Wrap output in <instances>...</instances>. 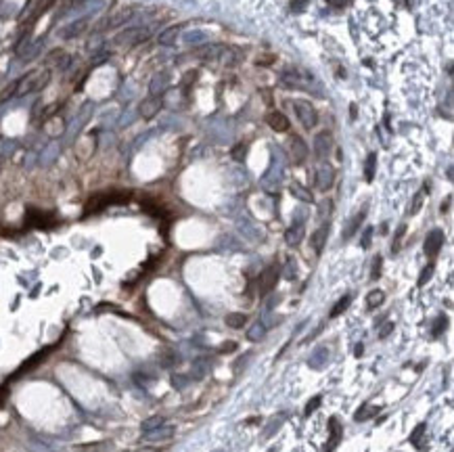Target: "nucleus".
I'll use <instances>...</instances> for the list:
<instances>
[{
    "label": "nucleus",
    "mask_w": 454,
    "mask_h": 452,
    "mask_svg": "<svg viewBox=\"0 0 454 452\" xmlns=\"http://www.w3.org/2000/svg\"><path fill=\"white\" fill-rule=\"evenodd\" d=\"M266 122H268V126L275 130V132H287V130H289V120L285 118V113H281V111L268 113Z\"/></svg>",
    "instance_id": "nucleus-12"
},
{
    "label": "nucleus",
    "mask_w": 454,
    "mask_h": 452,
    "mask_svg": "<svg viewBox=\"0 0 454 452\" xmlns=\"http://www.w3.org/2000/svg\"><path fill=\"white\" fill-rule=\"evenodd\" d=\"M383 300H385V293H383V291H379V289L371 291L369 296H367V304H369V308H371V310H373V308H377V306H381V304H383Z\"/></svg>",
    "instance_id": "nucleus-29"
},
{
    "label": "nucleus",
    "mask_w": 454,
    "mask_h": 452,
    "mask_svg": "<svg viewBox=\"0 0 454 452\" xmlns=\"http://www.w3.org/2000/svg\"><path fill=\"white\" fill-rule=\"evenodd\" d=\"M371 239H373V229H367L365 235H362V247H365V250L371 247Z\"/></svg>",
    "instance_id": "nucleus-46"
},
{
    "label": "nucleus",
    "mask_w": 454,
    "mask_h": 452,
    "mask_svg": "<svg viewBox=\"0 0 454 452\" xmlns=\"http://www.w3.org/2000/svg\"><path fill=\"white\" fill-rule=\"evenodd\" d=\"M149 36H151L149 28H130L113 38V44H118V47H136V44L149 40Z\"/></svg>",
    "instance_id": "nucleus-3"
},
{
    "label": "nucleus",
    "mask_w": 454,
    "mask_h": 452,
    "mask_svg": "<svg viewBox=\"0 0 454 452\" xmlns=\"http://www.w3.org/2000/svg\"><path fill=\"white\" fill-rule=\"evenodd\" d=\"M17 95V80L11 84V86H7L3 93H0V101H7V99H11V97H15Z\"/></svg>",
    "instance_id": "nucleus-37"
},
{
    "label": "nucleus",
    "mask_w": 454,
    "mask_h": 452,
    "mask_svg": "<svg viewBox=\"0 0 454 452\" xmlns=\"http://www.w3.org/2000/svg\"><path fill=\"white\" fill-rule=\"evenodd\" d=\"M136 452H157V450H153V448H143V450H136Z\"/></svg>",
    "instance_id": "nucleus-55"
},
{
    "label": "nucleus",
    "mask_w": 454,
    "mask_h": 452,
    "mask_svg": "<svg viewBox=\"0 0 454 452\" xmlns=\"http://www.w3.org/2000/svg\"><path fill=\"white\" fill-rule=\"evenodd\" d=\"M331 147H333V139H331L329 132L316 134V139H314V153H316V157H319V160H325V157L329 155V151H331Z\"/></svg>",
    "instance_id": "nucleus-9"
},
{
    "label": "nucleus",
    "mask_w": 454,
    "mask_h": 452,
    "mask_svg": "<svg viewBox=\"0 0 454 452\" xmlns=\"http://www.w3.org/2000/svg\"><path fill=\"white\" fill-rule=\"evenodd\" d=\"M327 360H329V348L327 346H319L312 352V356L308 358V367L310 369H323L327 365Z\"/></svg>",
    "instance_id": "nucleus-13"
},
{
    "label": "nucleus",
    "mask_w": 454,
    "mask_h": 452,
    "mask_svg": "<svg viewBox=\"0 0 454 452\" xmlns=\"http://www.w3.org/2000/svg\"><path fill=\"white\" fill-rule=\"evenodd\" d=\"M375 170H377V153H369L367 164H365V178H367V183H373Z\"/></svg>",
    "instance_id": "nucleus-26"
},
{
    "label": "nucleus",
    "mask_w": 454,
    "mask_h": 452,
    "mask_svg": "<svg viewBox=\"0 0 454 452\" xmlns=\"http://www.w3.org/2000/svg\"><path fill=\"white\" fill-rule=\"evenodd\" d=\"M130 199V193H105V195H95L86 203V214H97L107 206L113 203H126Z\"/></svg>",
    "instance_id": "nucleus-2"
},
{
    "label": "nucleus",
    "mask_w": 454,
    "mask_h": 452,
    "mask_svg": "<svg viewBox=\"0 0 454 452\" xmlns=\"http://www.w3.org/2000/svg\"><path fill=\"white\" fill-rule=\"evenodd\" d=\"M354 352H356V356H362V352H365V346H362V344H356Z\"/></svg>",
    "instance_id": "nucleus-53"
},
{
    "label": "nucleus",
    "mask_w": 454,
    "mask_h": 452,
    "mask_svg": "<svg viewBox=\"0 0 454 452\" xmlns=\"http://www.w3.org/2000/svg\"><path fill=\"white\" fill-rule=\"evenodd\" d=\"M450 201H452V197H448V199H446V203H442V214H444V212H448V208H450Z\"/></svg>",
    "instance_id": "nucleus-54"
},
{
    "label": "nucleus",
    "mask_w": 454,
    "mask_h": 452,
    "mask_svg": "<svg viewBox=\"0 0 454 452\" xmlns=\"http://www.w3.org/2000/svg\"><path fill=\"white\" fill-rule=\"evenodd\" d=\"M49 80H51V72L49 70H38V72H32V74H28L24 78H19L17 80V97L44 88L49 84Z\"/></svg>",
    "instance_id": "nucleus-1"
},
{
    "label": "nucleus",
    "mask_w": 454,
    "mask_h": 452,
    "mask_svg": "<svg viewBox=\"0 0 454 452\" xmlns=\"http://www.w3.org/2000/svg\"><path fill=\"white\" fill-rule=\"evenodd\" d=\"M172 386L178 388V390H185L189 386V379L183 377V375H172Z\"/></svg>",
    "instance_id": "nucleus-39"
},
{
    "label": "nucleus",
    "mask_w": 454,
    "mask_h": 452,
    "mask_svg": "<svg viewBox=\"0 0 454 452\" xmlns=\"http://www.w3.org/2000/svg\"><path fill=\"white\" fill-rule=\"evenodd\" d=\"M350 302H352V296H344L342 300H339V302L333 306V310H331V319H335V316H339V314H344V312L348 310Z\"/></svg>",
    "instance_id": "nucleus-28"
},
{
    "label": "nucleus",
    "mask_w": 454,
    "mask_h": 452,
    "mask_svg": "<svg viewBox=\"0 0 454 452\" xmlns=\"http://www.w3.org/2000/svg\"><path fill=\"white\" fill-rule=\"evenodd\" d=\"M289 191H291V195L293 197H298L300 201H304V203H312L314 201V195H312V191L310 189H306L304 185H300V183H293L291 187H289Z\"/></svg>",
    "instance_id": "nucleus-19"
},
{
    "label": "nucleus",
    "mask_w": 454,
    "mask_h": 452,
    "mask_svg": "<svg viewBox=\"0 0 454 452\" xmlns=\"http://www.w3.org/2000/svg\"><path fill=\"white\" fill-rule=\"evenodd\" d=\"M28 224H32V226H40V229H49V226L55 224V218H53L51 214L30 210V214H28Z\"/></svg>",
    "instance_id": "nucleus-14"
},
{
    "label": "nucleus",
    "mask_w": 454,
    "mask_h": 452,
    "mask_svg": "<svg viewBox=\"0 0 454 452\" xmlns=\"http://www.w3.org/2000/svg\"><path fill=\"white\" fill-rule=\"evenodd\" d=\"M442 245H444V231L434 229L425 237V254L429 258H436L440 254V250H442Z\"/></svg>",
    "instance_id": "nucleus-7"
},
{
    "label": "nucleus",
    "mask_w": 454,
    "mask_h": 452,
    "mask_svg": "<svg viewBox=\"0 0 454 452\" xmlns=\"http://www.w3.org/2000/svg\"><path fill=\"white\" fill-rule=\"evenodd\" d=\"M160 109H162V101L157 99V97H149V99H145V101L141 103V107H139L141 116H143L145 120L155 118L157 113H160Z\"/></svg>",
    "instance_id": "nucleus-10"
},
{
    "label": "nucleus",
    "mask_w": 454,
    "mask_h": 452,
    "mask_svg": "<svg viewBox=\"0 0 454 452\" xmlns=\"http://www.w3.org/2000/svg\"><path fill=\"white\" fill-rule=\"evenodd\" d=\"M394 331V323H388V325H383L381 327V333H379V337H388L390 333Z\"/></svg>",
    "instance_id": "nucleus-49"
},
{
    "label": "nucleus",
    "mask_w": 454,
    "mask_h": 452,
    "mask_svg": "<svg viewBox=\"0 0 454 452\" xmlns=\"http://www.w3.org/2000/svg\"><path fill=\"white\" fill-rule=\"evenodd\" d=\"M404 233H406V224H400V226H398V231H396V239H394V245H392V252H394V254H398V250H400V243H402V237H404Z\"/></svg>",
    "instance_id": "nucleus-34"
},
{
    "label": "nucleus",
    "mask_w": 454,
    "mask_h": 452,
    "mask_svg": "<svg viewBox=\"0 0 454 452\" xmlns=\"http://www.w3.org/2000/svg\"><path fill=\"white\" fill-rule=\"evenodd\" d=\"M327 237H329V222L327 224H323V226H319V229L314 231V235H312V247H314V252L316 254H323V250H325V245H327Z\"/></svg>",
    "instance_id": "nucleus-11"
},
{
    "label": "nucleus",
    "mask_w": 454,
    "mask_h": 452,
    "mask_svg": "<svg viewBox=\"0 0 454 452\" xmlns=\"http://www.w3.org/2000/svg\"><path fill=\"white\" fill-rule=\"evenodd\" d=\"M231 350H235V344H224L220 348V352H231Z\"/></svg>",
    "instance_id": "nucleus-52"
},
{
    "label": "nucleus",
    "mask_w": 454,
    "mask_h": 452,
    "mask_svg": "<svg viewBox=\"0 0 454 452\" xmlns=\"http://www.w3.org/2000/svg\"><path fill=\"white\" fill-rule=\"evenodd\" d=\"M381 264H383V258L381 256H377L375 258V262H373V279H379V275H381Z\"/></svg>",
    "instance_id": "nucleus-43"
},
{
    "label": "nucleus",
    "mask_w": 454,
    "mask_h": 452,
    "mask_svg": "<svg viewBox=\"0 0 454 452\" xmlns=\"http://www.w3.org/2000/svg\"><path fill=\"white\" fill-rule=\"evenodd\" d=\"M164 88V78H153V82H151V95H157V90H162Z\"/></svg>",
    "instance_id": "nucleus-44"
},
{
    "label": "nucleus",
    "mask_w": 454,
    "mask_h": 452,
    "mask_svg": "<svg viewBox=\"0 0 454 452\" xmlns=\"http://www.w3.org/2000/svg\"><path fill=\"white\" fill-rule=\"evenodd\" d=\"M178 32H180V26H172V28L164 30V32L160 34V44H164V47H170V44H174L176 38H178Z\"/></svg>",
    "instance_id": "nucleus-24"
},
{
    "label": "nucleus",
    "mask_w": 454,
    "mask_h": 452,
    "mask_svg": "<svg viewBox=\"0 0 454 452\" xmlns=\"http://www.w3.org/2000/svg\"><path fill=\"white\" fill-rule=\"evenodd\" d=\"M306 3H308V0H293V3H291V9H293L295 13H300V11L306 7Z\"/></svg>",
    "instance_id": "nucleus-48"
},
{
    "label": "nucleus",
    "mask_w": 454,
    "mask_h": 452,
    "mask_svg": "<svg viewBox=\"0 0 454 452\" xmlns=\"http://www.w3.org/2000/svg\"><path fill=\"white\" fill-rule=\"evenodd\" d=\"M130 17H132V9L118 11V13L113 15V17H109V19H107V24H105V26H107V28H118V26H124Z\"/></svg>",
    "instance_id": "nucleus-21"
},
{
    "label": "nucleus",
    "mask_w": 454,
    "mask_h": 452,
    "mask_svg": "<svg viewBox=\"0 0 454 452\" xmlns=\"http://www.w3.org/2000/svg\"><path fill=\"white\" fill-rule=\"evenodd\" d=\"M329 429H331V442H329V446H327V452H331V450L339 444V440H342V425H339L337 419H331V421H329Z\"/></svg>",
    "instance_id": "nucleus-20"
},
{
    "label": "nucleus",
    "mask_w": 454,
    "mask_h": 452,
    "mask_svg": "<svg viewBox=\"0 0 454 452\" xmlns=\"http://www.w3.org/2000/svg\"><path fill=\"white\" fill-rule=\"evenodd\" d=\"M245 155H247V147H245V145H237V147L233 149V157H235L237 162H243Z\"/></svg>",
    "instance_id": "nucleus-41"
},
{
    "label": "nucleus",
    "mask_w": 454,
    "mask_h": 452,
    "mask_svg": "<svg viewBox=\"0 0 454 452\" xmlns=\"http://www.w3.org/2000/svg\"><path fill=\"white\" fill-rule=\"evenodd\" d=\"M174 436V427H168V425H162L153 429V432H147L145 434V440L147 442H164V440H170Z\"/></svg>",
    "instance_id": "nucleus-15"
},
{
    "label": "nucleus",
    "mask_w": 454,
    "mask_h": 452,
    "mask_svg": "<svg viewBox=\"0 0 454 452\" xmlns=\"http://www.w3.org/2000/svg\"><path fill=\"white\" fill-rule=\"evenodd\" d=\"M193 371H195V377H197V379L206 377V373L210 371V363H208L206 358H199V360H195V363H193Z\"/></svg>",
    "instance_id": "nucleus-30"
},
{
    "label": "nucleus",
    "mask_w": 454,
    "mask_h": 452,
    "mask_svg": "<svg viewBox=\"0 0 454 452\" xmlns=\"http://www.w3.org/2000/svg\"><path fill=\"white\" fill-rule=\"evenodd\" d=\"M314 183H316V189L319 191H329L335 183V170L327 164L316 168V176H314Z\"/></svg>",
    "instance_id": "nucleus-6"
},
{
    "label": "nucleus",
    "mask_w": 454,
    "mask_h": 452,
    "mask_svg": "<svg viewBox=\"0 0 454 452\" xmlns=\"http://www.w3.org/2000/svg\"><path fill=\"white\" fill-rule=\"evenodd\" d=\"M293 109H295V113H298V118H300V122H302L304 128L310 130V128L316 126V122H319V113H316V109H314L308 101L295 99V101H293Z\"/></svg>",
    "instance_id": "nucleus-4"
},
{
    "label": "nucleus",
    "mask_w": 454,
    "mask_h": 452,
    "mask_svg": "<svg viewBox=\"0 0 454 452\" xmlns=\"http://www.w3.org/2000/svg\"><path fill=\"white\" fill-rule=\"evenodd\" d=\"M365 216H367V210L358 212V214L352 218V222L348 224V229H346V233H344V239H350V237L360 229V224H362V220H365Z\"/></svg>",
    "instance_id": "nucleus-23"
},
{
    "label": "nucleus",
    "mask_w": 454,
    "mask_h": 452,
    "mask_svg": "<svg viewBox=\"0 0 454 452\" xmlns=\"http://www.w3.org/2000/svg\"><path fill=\"white\" fill-rule=\"evenodd\" d=\"M218 61L224 63V65H237L241 61V53L237 49H233V47H222Z\"/></svg>",
    "instance_id": "nucleus-16"
},
{
    "label": "nucleus",
    "mask_w": 454,
    "mask_h": 452,
    "mask_svg": "<svg viewBox=\"0 0 454 452\" xmlns=\"http://www.w3.org/2000/svg\"><path fill=\"white\" fill-rule=\"evenodd\" d=\"M289 153H291L293 164H304L306 157H308V145L300 137H293L289 141Z\"/></svg>",
    "instance_id": "nucleus-8"
},
{
    "label": "nucleus",
    "mask_w": 454,
    "mask_h": 452,
    "mask_svg": "<svg viewBox=\"0 0 454 452\" xmlns=\"http://www.w3.org/2000/svg\"><path fill=\"white\" fill-rule=\"evenodd\" d=\"M270 61H275V57H262L258 59V65H270Z\"/></svg>",
    "instance_id": "nucleus-51"
},
{
    "label": "nucleus",
    "mask_w": 454,
    "mask_h": 452,
    "mask_svg": "<svg viewBox=\"0 0 454 452\" xmlns=\"http://www.w3.org/2000/svg\"><path fill=\"white\" fill-rule=\"evenodd\" d=\"M423 432H425V425H423V423H421V425H417V427H415V432H413V436H411V442H413V444H419V440H421Z\"/></svg>",
    "instance_id": "nucleus-42"
},
{
    "label": "nucleus",
    "mask_w": 454,
    "mask_h": 452,
    "mask_svg": "<svg viewBox=\"0 0 454 452\" xmlns=\"http://www.w3.org/2000/svg\"><path fill=\"white\" fill-rule=\"evenodd\" d=\"M446 327H448V319H446V316H438L436 325H434V335H436V337L442 335V333L446 331Z\"/></svg>",
    "instance_id": "nucleus-35"
},
{
    "label": "nucleus",
    "mask_w": 454,
    "mask_h": 452,
    "mask_svg": "<svg viewBox=\"0 0 454 452\" xmlns=\"http://www.w3.org/2000/svg\"><path fill=\"white\" fill-rule=\"evenodd\" d=\"M302 239H304V224H293L291 229L285 233L287 245H300Z\"/></svg>",
    "instance_id": "nucleus-18"
},
{
    "label": "nucleus",
    "mask_w": 454,
    "mask_h": 452,
    "mask_svg": "<svg viewBox=\"0 0 454 452\" xmlns=\"http://www.w3.org/2000/svg\"><path fill=\"white\" fill-rule=\"evenodd\" d=\"M245 323H247V316L241 314V312H233V314L226 316V325H229L231 329H241Z\"/></svg>",
    "instance_id": "nucleus-27"
},
{
    "label": "nucleus",
    "mask_w": 454,
    "mask_h": 452,
    "mask_svg": "<svg viewBox=\"0 0 454 452\" xmlns=\"http://www.w3.org/2000/svg\"><path fill=\"white\" fill-rule=\"evenodd\" d=\"M377 413H379L377 406H373V404H362L360 409L356 411L354 419H356V421H367L369 417H373V415H377Z\"/></svg>",
    "instance_id": "nucleus-25"
},
{
    "label": "nucleus",
    "mask_w": 454,
    "mask_h": 452,
    "mask_svg": "<svg viewBox=\"0 0 454 452\" xmlns=\"http://www.w3.org/2000/svg\"><path fill=\"white\" fill-rule=\"evenodd\" d=\"M277 281H279V268L277 266H268L264 273L260 275L258 279V293L260 296H266L272 289L277 287Z\"/></svg>",
    "instance_id": "nucleus-5"
},
{
    "label": "nucleus",
    "mask_w": 454,
    "mask_h": 452,
    "mask_svg": "<svg viewBox=\"0 0 454 452\" xmlns=\"http://www.w3.org/2000/svg\"><path fill=\"white\" fill-rule=\"evenodd\" d=\"M423 201H425V191H421V193H417L415 195V199H413V206H411V216H415V214H419V210L423 208Z\"/></svg>",
    "instance_id": "nucleus-33"
},
{
    "label": "nucleus",
    "mask_w": 454,
    "mask_h": 452,
    "mask_svg": "<svg viewBox=\"0 0 454 452\" xmlns=\"http://www.w3.org/2000/svg\"><path fill=\"white\" fill-rule=\"evenodd\" d=\"M30 448H32L34 452H51L47 446H40V444H30Z\"/></svg>",
    "instance_id": "nucleus-50"
},
{
    "label": "nucleus",
    "mask_w": 454,
    "mask_h": 452,
    "mask_svg": "<svg viewBox=\"0 0 454 452\" xmlns=\"http://www.w3.org/2000/svg\"><path fill=\"white\" fill-rule=\"evenodd\" d=\"M434 277V264H429V266H425L423 268V273H421V277H419V287H425V283Z\"/></svg>",
    "instance_id": "nucleus-36"
},
{
    "label": "nucleus",
    "mask_w": 454,
    "mask_h": 452,
    "mask_svg": "<svg viewBox=\"0 0 454 452\" xmlns=\"http://www.w3.org/2000/svg\"><path fill=\"white\" fill-rule=\"evenodd\" d=\"M72 3H74V5H80V3H84V0H72Z\"/></svg>",
    "instance_id": "nucleus-56"
},
{
    "label": "nucleus",
    "mask_w": 454,
    "mask_h": 452,
    "mask_svg": "<svg viewBox=\"0 0 454 452\" xmlns=\"http://www.w3.org/2000/svg\"><path fill=\"white\" fill-rule=\"evenodd\" d=\"M162 425H164V417H149L147 421H143L141 429H143V434H147V432H153V429L162 427Z\"/></svg>",
    "instance_id": "nucleus-31"
},
{
    "label": "nucleus",
    "mask_w": 454,
    "mask_h": 452,
    "mask_svg": "<svg viewBox=\"0 0 454 452\" xmlns=\"http://www.w3.org/2000/svg\"><path fill=\"white\" fill-rule=\"evenodd\" d=\"M86 28H88V21H86V19H80V21H74V24H70L67 28H63L61 36H63V38H76V36H80Z\"/></svg>",
    "instance_id": "nucleus-17"
},
{
    "label": "nucleus",
    "mask_w": 454,
    "mask_h": 452,
    "mask_svg": "<svg viewBox=\"0 0 454 452\" xmlns=\"http://www.w3.org/2000/svg\"><path fill=\"white\" fill-rule=\"evenodd\" d=\"M264 333H266V327H264L262 323H256L252 329L247 331V337L252 339V342H258V339H262V337H264Z\"/></svg>",
    "instance_id": "nucleus-32"
},
{
    "label": "nucleus",
    "mask_w": 454,
    "mask_h": 452,
    "mask_svg": "<svg viewBox=\"0 0 454 452\" xmlns=\"http://www.w3.org/2000/svg\"><path fill=\"white\" fill-rule=\"evenodd\" d=\"M321 400H323L321 396H314V398L308 402V406H306V415H308V417H310V415H312V413H314V411L321 406Z\"/></svg>",
    "instance_id": "nucleus-40"
},
{
    "label": "nucleus",
    "mask_w": 454,
    "mask_h": 452,
    "mask_svg": "<svg viewBox=\"0 0 454 452\" xmlns=\"http://www.w3.org/2000/svg\"><path fill=\"white\" fill-rule=\"evenodd\" d=\"M350 3H352V0H327V5L333 7V9H344V7H348Z\"/></svg>",
    "instance_id": "nucleus-45"
},
{
    "label": "nucleus",
    "mask_w": 454,
    "mask_h": 452,
    "mask_svg": "<svg viewBox=\"0 0 454 452\" xmlns=\"http://www.w3.org/2000/svg\"><path fill=\"white\" fill-rule=\"evenodd\" d=\"M180 363V358L174 354V352H166V356L162 358V365L164 367H174V365H178Z\"/></svg>",
    "instance_id": "nucleus-38"
},
{
    "label": "nucleus",
    "mask_w": 454,
    "mask_h": 452,
    "mask_svg": "<svg viewBox=\"0 0 454 452\" xmlns=\"http://www.w3.org/2000/svg\"><path fill=\"white\" fill-rule=\"evenodd\" d=\"M220 51H222V44H210V47H203V49H199V51H197V55H199V57H203V59H208V61H218Z\"/></svg>",
    "instance_id": "nucleus-22"
},
{
    "label": "nucleus",
    "mask_w": 454,
    "mask_h": 452,
    "mask_svg": "<svg viewBox=\"0 0 454 452\" xmlns=\"http://www.w3.org/2000/svg\"><path fill=\"white\" fill-rule=\"evenodd\" d=\"M61 57H63V51H59V49H57V51H53V53L47 57V63H49V65H55V61H57V59H61Z\"/></svg>",
    "instance_id": "nucleus-47"
}]
</instances>
